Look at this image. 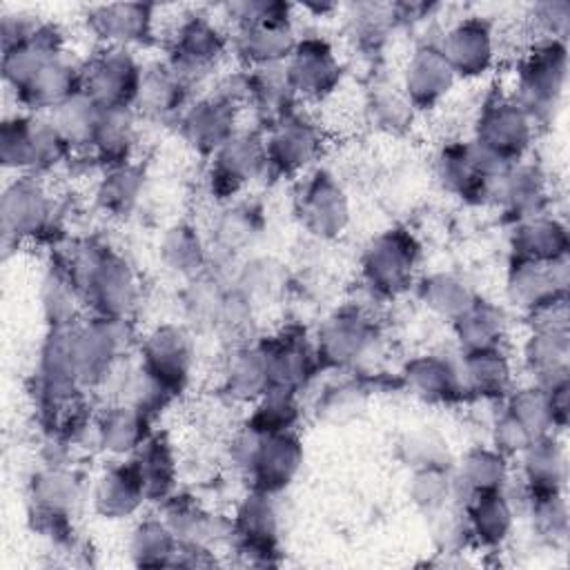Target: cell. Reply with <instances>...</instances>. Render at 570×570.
Wrapping results in <instances>:
<instances>
[{"label": "cell", "instance_id": "cell-1", "mask_svg": "<svg viewBox=\"0 0 570 570\" xmlns=\"http://www.w3.org/2000/svg\"><path fill=\"white\" fill-rule=\"evenodd\" d=\"M138 67L129 51L111 47L102 51L87 71V96L102 109H122L138 94Z\"/></svg>", "mask_w": 570, "mask_h": 570}, {"label": "cell", "instance_id": "cell-2", "mask_svg": "<svg viewBox=\"0 0 570 570\" xmlns=\"http://www.w3.org/2000/svg\"><path fill=\"white\" fill-rule=\"evenodd\" d=\"M67 140L56 125L13 118L2 127V160L9 167H38L51 163Z\"/></svg>", "mask_w": 570, "mask_h": 570}, {"label": "cell", "instance_id": "cell-3", "mask_svg": "<svg viewBox=\"0 0 570 570\" xmlns=\"http://www.w3.org/2000/svg\"><path fill=\"white\" fill-rule=\"evenodd\" d=\"M87 18L100 38L116 47H125L129 42H140L151 33L154 7L138 2L102 4L96 7Z\"/></svg>", "mask_w": 570, "mask_h": 570}, {"label": "cell", "instance_id": "cell-4", "mask_svg": "<svg viewBox=\"0 0 570 570\" xmlns=\"http://www.w3.org/2000/svg\"><path fill=\"white\" fill-rule=\"evenodd\" d=\"M441 53L452 71L479 73L492 56V36L488 24L476 16L461 20L448 31Z\"/></svg>", "mask_w": 570, "mask_h": 570}, {"label": "cell", "instance_id": "cell-5", "mask_svg": "<svg viewBox=\"0 0 570 570\" xmlns=\"http://www.w3.org/2000/svg\"><path fill=\"white\" fill-rule=\"evenodd\" d=\"M287 69L289 85L301 91H323L336 78V60L332 49L321 38H305L294 42L292 62Z\"/></svg>", "mask_w": 570, "mask_h": 570}, {"label": "cell", "instance_id": "cell-6", "mask_svg": "<svg viewBox=\"0 0 570 570\" xmlns=\"http://www.w3.org/2000/svg\"><path fill=\"white\" fill-rule=\"evenodd\" d=\"M223 49V36L203 13H187L178 24L174 38V51L178 56V67H200L216 58Z\"/></svg>", "mask_w": 570, "mask_h": 570}, {"label": "cell", "instance_id": "cell-7", "mask_svg": "<svg viewBox=\"0 0 570 570\" xmlns=\"http://www.w3.org/2000/svg\"><path fill=\"white\" fill-rule=\"evenodd\" d=\"M47 220V200L38 185L16 180L2 198V223L7 234H33Z\"/></svg>", "mask_w": 570, "mask_h": 570}, {"label": "cell", "instance_id": "cell-8", "mask_svg": "<svg viewBox=\"0 0 570 570\" xmlns=\"http://www.w3.org/2000/svg\"><path fill=\"white\" fill-rule=\"evenodd\" d=\"M147 361H149V374L158 379L165 387L176 383L185 376L189 352L185 336L176 330H163L151 336L147 345Z\"/></svg>", "mask_w": 570, "mask_h": 570}, {"label": "cell", "instance_id": "cell-9", "mask_svg": "<svg viewBox=\"0 0 570 570\" xmlns=\"http://www.w3.org/2000/svg\"><path fill=\"white\" fill-rule=\"evenodd\" d=\"M236 45L247 60L274 65L278 58L292 53L294 38L289 24H256L238 29Z\"/></svg>", "mask_w": 570, "mask_h": 570}, {"label": "cell", "instance_id": "cell-10", "mask_svg": "<svg viewBox=\"0 0 570 570\" xmlns=\"http://www.w3.org/2000/svg\"><path fill=\"white\" fill-rule=\"evenodd\" d=\"M452 67L448 65L441 49L423 47L414 53L410 67H407V91L416 100H432L452 80Z\"/></svg>", "mask_w": 570, "mask_h": 570}, {"label": "cell", "instance_id": "cell-11", "mask_svg": "<svg viewBox=\"0 0 570 570\" xmlns=\"http://www.w3.org/2000/svg\"><path fill=\"white\" fill-rule=\"evenodd\" d=\"M298 448L296 443L285 436V434H269V439L258 448L254 465L261 472V479L267 485L274 483H285L289 479V474L296 470L298 465Z\"/></svg>", "mask_w": 570, "mask_h": 570}, {"label": "cell", "instance_id": "cell-12", "mask_svg": "<svg viewBox=\"0 0 570 570\" xmlns=\"http://www.w3.org/2000/svg\"><path fill=\"white\" fill-rule=\"evenodd\" d=\"M407 247L399 238H381V243L372 249L370 258V272L372 278L381 283V287H401V283L407 276V269L412 265Z\"/></svg>", "mask_w": 570, "mask_h": 570}, {"label": "cell", "instance_id": "cell-13", "mask_svg": "<svg viewBox=\"0 0 570 570\" xmlns=\"http://www.w3.org/2000/svg\"><path fill=\"white\" fill-rule=\"evenodd\" d=\"M521 131H523V120L512 109H508V105H503L501 109L492 111L485 118L481 145L488 154L503 156L521 145Z\"/></svg>", "mask_w": 570, "mask_h": 570}, {"label": "cell", "instance_id": "cell-14", "mask_svg": "<svg viewBox=\"0 0 570 570\" xmlns=\"http://www.w3.org/2000/svg\"><path fill=\"white\" fill-rule=\"evenodd\" d=\"M227 114L223 102H203L189 116V129L198 145L216 147L227 134Z\"/></svg>", "mask_w": 570, "mask_h": 570}, {"label": "cell", "instance_id": "cell-15", "mask_svg": "<svg viewBox=\"0 0 570 570\" xmlns=\"http://www.w3.org/2000/svg\"><path fill=\"white\" fill-rule=\"evenodd\" d=\"M314 142L309 131L298 125V127H283V131L278 136H274L272 140V154L278 163L292 167V165H301L305 163V158L312 154Z\"/></svg>", "mask_w": 570, "mask_h": 570}, {"label": "cell", "instance_id": "cell-16", "mask_svg": "<svg viewBox=\"0 0 570 570\" xmlns=\"http://www.w3.org/2000/svg\"><path fill=\"white\" fill-rule=\"evenodd\" d=\"M142 425L140 416L131 407H118L107 423L102 425V439L107 445L120 450V448H134L140 441L138 428Z\"/></svg>", "mask_w": 570, "mask_h": 570}]
</instances>
